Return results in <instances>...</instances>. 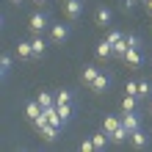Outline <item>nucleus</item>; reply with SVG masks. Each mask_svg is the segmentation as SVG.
<instances>
[{
  "label": "nucleus",
  "instance_id": "6ab92c4d",
  "mask_svg": "<svg viewBox=\"0 0 152 152\" xmlns=\"http://www.w3.org/2000/svg\"><path fill=\"white\" fill-rule=\"evenodd\" d=\"M149 94H152V83L149 80H138V100H144Z\"/></svg>",
  "mask_w": 152,
  "mask_h": 152
},
{
  "label": "nucleus",
  "instance_id": "bb28decb",
  "mask_svg": "<svg viewBox=\"0 0 152 152\" xmlns=\"http://www.w3.org/2000/svg\"><path fill=\"white\" fill-rule=\"evenodd\" d=\"M124 39H127L130 47H141V36H136V33H130V36H124Z\"/></svg>",
  "mask_w": 152,
  "mask_h": 152
},
{
  "label": "nucleus",
  "instance_id": "cd10ccee",
  "mask_svg": "<svg viewBox=\"0 0 152 152\" xmlns=\"http://www.w3.org/2000/svg\"><path fill=\"white\" fill-rule=\"evenodd\" d=\"M133 6H136V0H122V8H124V11H130Z\"/></svg>",
  "mask_w": 152,
  "mask_h": 152
},
{
  "label": "nucleus",
  "instance_id": "f3484780",
  "mask_svg": "<svg viewBox=\"0 0 152 152\" xmlns=\"http://www.w3.org/2000/svg\"><path fill=\"white\" fill-rule=\"evenodd\" d=\"M136 108H138V97L136 94H124L122 97V113L124 111H136Z\"/></svg>",
  "mask_w": 152,
  "mask_h": 152
},
{
  "label": "nucleus",
  "instance_id": "c756f323",
  "mask_svg": "<svg viewBox=\"0 0 152 152\" xmlns=\"http://www.w3.org/2000/svg\"><path fill=\"white\" fill-rule=\"evenodd\" d=\"M36 3H39V6H44V3H47V0H36Z\"/></svg>",
  "mask_w": 152,
  "mask_h": 152
},
{
  "label": "nucleus",
  "instance_id": "4be33fe9",
  "mask_svg": "<svg viewBox=\"0 0 152 152\" xmlns=\"http://www.w3.org/2000/svg\"><path fill=\"white\" fill-rule=\"evenodd\" d=\"M56 108H58V113L64 116V119H69V116H72V111H75V108H72V102H58Z\"/></svg>",
  "mask_w": 152,
  "mask_h": 152
},
{
  "label": "nucleus",
  "instance_id": "f03ea898",
  "mask_svg": "<svg viewBox=\"0 0 152 152\" xmlns=\"http://www.w3.org/2000/svg\"><path fill=\"white\" fill-rule=\"evenodd\" d=\"M69 39V25H50V42L53 44H64Z\"/></svg>",
  "mask_w": 152,
  "mask_h": 152
},
{
  "label": "nucleus",
  "instance_id": "a878e982",
  "mask_svg": "<svg viewBox=\"0 0 152 152\" xmlns=\"http://www.w3.org/2000/svg\"><path fill=\"white\" fill-rule=\"evenodd\" d=\"M80 152H97L94 149V141L91 138H83V141H80Z\"/></svg>",
  "mask_w": 152,
  "mask_h": 152
},
{
  "label": "nucleus",
  "instance_id": "423d86ee",
  "mask_svg": "<svg viewBox=\"0 0 152 152\" xmlns=\"http://www.w3.org/2000/svg\"><path fill=\"white\" fill-rule=\"evenodd\" d=\"M122 124L127 127V133H133V130L141 127V119H138L136 111H124V113H122Z\"/></svg>",
  "mask_w": 152,
  "mask_h": 152
},
{
  "label": "nucleus",
  "instance_id": "412c9836",
  "mask_svg": "<svg viewBox=\"0 0 152 152\" xmlns=\"http://www.w3.org/2000/svg\"><path fill=\"white\" fill-rule=\"evenodd\" d=\"M130 50V44H127V39H122L119 44H113V56H119V58H124V53Z\"/></svg>",
  "mask_w": 152,
  "mask_h": 152
},
{
  "label": "nucleus",
  "instance_id": "7c9ffc66",
  "mask_svg": "<svg viewBox=\"0 0 152 152\" xmlns=\"http://www.w3.org/2000/svg\"><path fill=\"white\" fill-rule=\"evenodd\" d=\"M144 3H147V8H149V6H152V0H144Z\"/></svg>",
  "mask_w": 152,
  "mask_h": 152
},
{
  "label": "nucleus",
  "instance_id": "1a4fd4ad",
  "mask_svg": "<svg viewBox=\"0 0 152 152\" xmlns=\"http://www.w3.org/2000/svg\"><path fill=\"white\" fill-rule=\"evenodd\" d=\"M127 141H130V144H133V147H136V149H144V147L149 144V138H147V133H144V130H141V127H138V130H133Z\"/></svg>",
  "mask_w": 152,
  "mask_h": 152
},
{
  "label": "nucleus",
  "instance_id": "b1692460",
  "mask_svg": "<svg viewBox=\"0 0 152 152\" xmlns=\"http://www.w3.org/2000/svg\"><path fill=\"white\" fill-rule=\"evenodd\" d=\"M58 102H72V91H69V88H61V91L56 94V105Z\"/></svg>",
  "mask_w": 152,
  "mask_h": 152
},
{
  "label": "nucleus",
  "instance_id": "a211bd4d",
  "mask_svg": "<svg viewBox=\"0 0 152 152\" xmlns=\"http://www.w3.org/2000/svg\"><path fill=\"white\" fill-rule=\"evenodd\" d=\"M36 100H39V105H42L44 111H47V108H56V97H53L50 91H39Z\"/></svg>",
  "mask_w": 152,
  "mask_h": 152
},
{
  "label": "nucleus",
  "instance_id": "393cba45",
  "mask_svg": "<svg viewBox=\"0 0 152 152\" xmlns=\"http://www.w3.org/2000/svg\"><path fill=\"white\" fill-rule=\"evenodd\" d=\"M124 94H136L138 97V80H127L124 83Z\"/></svg>",
  "mask_w": 152,
  "mask_h": 152
},
{
  "label": "nucleus",
  "instance_id": "f257e3e1",
  "mask_svg": "<svg viewBox=\"0 0 152 152\" xmlns=\"http://www.w3.org/2000/svg\"><path fill=\"white\" fill-rule=\"evenodd\" d=\"M102 130L111 136V141H127L130 138L127 127L122 124V116H105L102 119Z\"/></svg>",
  "mask_w": 152,
  "mask_h": 152
},
{
  "label": "nucleus",
  "instance_id": "9d476101",
  "mask_svg": "<svg viewBox=\"0 0 152 152\" xmlns=\"http://www.w3.org/2000/svg\"><path fill=\"white\" fill-rule=\"evenodd\" d=\"M31 44H33V58H44V53H47V42L42 39V33H33Z\"/></svg>",
  "mask_w": 152,
  "mask_h": 152
},
{
  "label": "nucleus",
  "instance_id": "0eeeda50",
  "mask_svg": "<svg viewBox=\"0 0 152 152\" xmlns=\"http://www.w3.org/2000/svg\"><path fill=\"white\" fill-rule=\"evenodd\" d=\"M111 8H105V6H100V8H97V11H94V22L97 25H100V28H108V25H111Z\"/></svg>",
  "mask_w": 152,
  "mask_h": 152
},
{
  "label": "nucleus",
  "instance_id": "f8f14e48",
  "mask_svg": "<svg viewBox=\"0 0 152 152\" xmlns=\"http://www.w3.org/2000/svg\"><path fill=\"white\" fill-rule=\"evenodd\" d=\"M39 136H42L44 141H56V138L61 136V127H56L53 122H47V124H44V127L39 130Z\"/></svg>",
  "mask_w": 152,
  "mask_h": 152
},
{
  "label": "nucleus",
  "instance_id": "9b49d317",
  "mask_svg": "<svg viewBox=\"0 0 152 152\" xmlns=\"http://www.w3.org/2000/svg\"><path fill=\"white\" fill-rule=\"evenodd\" d=\"M17 58L20 61H31L33 58V44L31 42H17Z\"/></svg>",
  "mask_w": 152,
  "mask_h": 152
},
{
  "label": "nucleus",
  "instance_id": "4468645a",
  "mask_svg": "<svg viewBox=\"0 0 152 152\" xmlns=\"http://www.w3.org/2000/svg\"><path fill=\"white\" fill-rule=\"evenodd\" d=\"M97 75H100V69H97L94 64H88V66H83V72H80V80H83L86 86H91Z\"/></svg>",
  "mask_w": 152,
  "mask_h": 152
},
{
  "label": "nucleus",
  "instance_id": "2f4dec72",
  "mask_svg": "<svg viewBox=\"0 0 152 152\" xmlns=\"http://www.w3.org/2000/svg\"><path fill=\"white\" fill-rule=\"evenodd\" d=\"M149 111H152V100H149Z\"/></svg>",
  "mask_w": 152,
  "mask_h": 152
},
{
  "label": "nucleus",
  "instance_id": "7ed1b4c3",
  "mask_svg": "<svg viewBox=\"0 0 152 152\" xmlns=\"http://www.w3.org/2000/svg\"><path fill=\"white\" fill-rule=\"evenodd\" d=\"M28 28H31V33H42L44 28H50V25H47V14H42V11L31 14V20H28Z\"/></svg>",
  "mask_w": 152,
  "mask_h": 152
},
{
  "label": "nucleus",
  "instance_id": "aec40b11",
  "mask_svg": "<svg viewBox=\"0 0 152 152\" xmlns=\"http://www.w3.org/2000/svg\"><path fill=\"white\" fill-rule=\"evenodd\" d=\"M105 39H108L111 44H119V42L124 39V33H122V31H116V28H111L108 33H105Z\"/></svg>",
  "mask_w": 152,
  "mask_h": 152
},
{
  "label": "nucleus",
  "instance_id": "39448f33",
  "mask_svg": "<svg viewBox=\"0 0 152 152\" xmlns=\"http://www.w3.org/2000/svg\"><path fill=\"white\" fill-rule=\"evenodd\" d=\"M64 14L69 20H77L83 14V0H64Z\"/></svg>",
  "mask_w": 152,
  "mask_h": 152
},
{
  "label": "nucleus",
  "instance_id": "dca6fc26",
  "mask_svg": "<svg viewBox=\"0 0 152 152\" xmlns=\"http://www.w3.org/2000/svg\"><path fill=\"white\" fill-rule=\"evenodd\" d=\"M113 56V44L108 39H102L100 44H97V58H111Z\"/></svg>",
  "mask_w": 152,
  "mask_h": 152
},
{
  "label": "nucleus",
  "instance_id": "6e6552de",
  "mask_svg": "<svg viewBox=\"0 0 152 152\" xmlns=\"http://www.w3.org/2000/svg\"><path fill=\"white\" fill-rule=\"evenodd\" d=\"M108 86H111V77L105 75V72H100V75L94 77V83L88 86V88H91V91H97V94H102V91H108Z\"/></svg>",
  "mask_w": 152,
  "mask_h": 152
},
{
  "label": "nucleus",
  "instance_id": "473e14b6",
  "mask_svg": "<svg viewBox=\"0 0 152 152\" xmlns=\"http://www.w3.org/2000/svg\"><path fill=\"white\" fill-rule=\"evenodd\" d=\"M149 14H152V6H149Z\"/></svg>",
  "mask_w": 152,
  "mask_h": 152
},
{
  "label": "nucleus",
  "instance_id": "2eb2a0df",
  "mask_svg": "<svg viewBox=\"0 0 152 152\" xmlns=\"http://www.w3.org/2000/svg\"><path fill=\"white\" fill-rule=\"evenodd\" d=\"M91 141H94V149H97V152H102L105 147H108L111 136H108V133H105V130H100V133H94V136H91Z\"/></svg>",
  "mask_w": 152,
  "mask_h": 152
},
{
  "label": "nucleus",
  "instance_id": "ddd939ff",
  "mask_svg": "<svg viewBox=\"0 0 152 152\" xmlns=\"http://www.w3.org/2000/svg\"><path fill=\"white\" fill-rule=\"evenodd\" d=\"M42 105H39V100H28V102H25V116H28V119L33 122V119H39V116H42Z\"/></svg>",
  "mask_w": 152,
  "mask_h": 152
},
{
  "label": "nucleus",
  "instance_id": "20e7f679",
  "mask_svg": "<svg viewBox=\"0 0 152 152\" xmlns=\"http://www.w3.org/2000/svg\"><path fill=\"white\" fill-rule=\"evenodd\" d=\"M122 61H124L127 66H136V69H138L141 64H144V53H141V47H130L127 53H124Z\"/></svg>",
  "mask_w": 152,
  "mask_h": 152
},
{
  "label": "nucleus",
  "instance_id": "c85d7f7f",
  "mask_svg": "<svg viewBox=\"0 0 152 152\" xmlns=\"http://www.w3.org/2000/svg\"><path fill=\"white\" fill-rule=\"evenodd\" d=\"M8 3H14V6H22V3H25V0H8Z\"/></svg>",
  "mask_w": 152,
  "mask_h": 152
},
{
  "label": "nucleus",
  "instance_id": "5701e85b",
  "mask_svg": "<svg viewBox=\"0 0 152 152\" xmlns=\"http://www.w3.org/2000/svg\"><path fill=\"white\" fill-rule=\"evenodd\" d=\"M0 72H3V77L11 72V56H8V53H6L3 58H0Z\"/></svg>",
  "mask_w": 152,
  "mask_h": 152
}]
</instances>
